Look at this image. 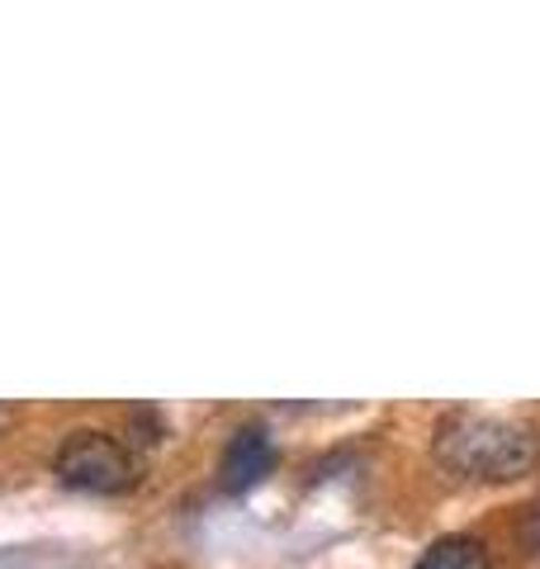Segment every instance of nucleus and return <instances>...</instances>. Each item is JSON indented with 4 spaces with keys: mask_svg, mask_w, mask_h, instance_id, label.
Returning a JSON list of instances; mask_svg holds the SVG:
<instances>
[{
    "mask_svg": "<svg viewBox=\"0 0 540 569\" xmlns=\"http://www.w3.org/2000/svg\"><path fill=\"white\" fill-rule=\"evenodd\" d=\"M412 569H489V550L474 537H441L422 550V560Z\"/></svg>",
    "mask_w": 540,
    "mask_h": 569,
    "instance_id": "20e7f679",
    "label": "nucleus"
},
{
    "mask_svg": "<svg viewBox=\"0 0 540 569\" xmlns=\"http://www.w3.org/2000/svg\"><path fill=\"white\" fill-rule=\"evenodd\" d=\"M276 466V441H270L266 427H238L223 451V470H219V485L228 493H247L251 485H261Z\"/></svg>",
    "mask_w": 540,
    "mask_h": 569,
    "instance_id": "7ed1b4c3",
    "label": "nucleus"
},
{
    "mask_svg": "<svg viewBox=\"0 0 540 569\" xmlns=\"http://www.w3.org/2000/svg\"><path fill=\"white\" fill-rule=\"evenodd\" d=\"M536 451L540 441L531 427L489 413H450L437 427V460L464 479H489V485L517 479L536 466Z\"/></svg>",
    "mask_w": 540,
    "mask_h": 569,
    "instance_id": "f257e3e1",
    "label": "nucleus"
},
{
    "mask_svg": "<svg viewBox=\"0 0 540 569\" xmlns=\"http://www.w3.org/2000/svg\"><path fill=\"white\" fill-rule=\"evenodd\" d=\"M52 470H58L67 489H81V493H119L133 485L129 451L104 432H71L62 441L58 460H52Z\"/></svg>",
    "mask_w": 540,
    "mask_h": 569,
    "instance_id": "f03ea898",
    "label": "nucleus"
}]
</instances>
